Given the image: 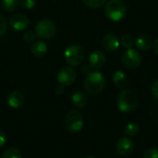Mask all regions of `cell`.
<instances>
[{
  "label": "cell",
  "instance_id": "obj_1",
  "mask_svg": "<svg viewBox=\"0 0 158 158\" xmlns=\"http://www.w3.org/2000/svg\"><path fill=\"white\" fill-rule=\"evenodd\" d=\"M139 103L137 94L131 89H124L118 95L117 105L121 112L128 113L133 111Z\"/></svg>",
  "mask_w": 158,
  "mask_h": 158
},
{
  "label": "cell",
  "instance_id": "obj_2",
  "mask_svg": "<svg viewBox=\"0 0 158 158\" xmlns=\"http://www.w3.org/2000/svg\"><path fill=\"white\" fill-rule=\"evenodd\" d=\"M106 87V78L98 71L90 72L84 80V89L92 95L99 94Z\"/></svg>",
  "mask_w": 158,
  "mask_h": 158
},
{
  "label": "cell",
  "instance_id": "obj_3",
  "mask_svg": "<svg viewBox=\"0 0 158 158\" xmlns=\"http://www.w3.org/2000/svg\"><path fill=\"white\" fill-rule=\"evenodd\" d=\"M106 16L112 21H120L127 14V6L122 0H109L105 6Z\"/></svg>",
  "mask_w": 158,
  "mask_h": 158
},
{
  "label": "cell",
  "instance_id": "obj_4",
  "mask_svg": "<svg viewBox=\"0 0 158 158\" xmlns=\"http://www.w3.org/2000/svg\"><path fill=\"white\" fill-rule=\"evenodd\" d=\"M56 32V26L55 22L48 19H41L35 26V34L40 39L49 40L55 36Z\"/></svg>",
  "mask_w": 158,
  "mask_h": 158
},
{
  "label": "cell",
  "instance_id": "obj_5",
  "mask_svg": "<svg viewBox=\"0 0 158 158\" xmlns=\"http://www.w3.org/2000/svg\"><path fill=\"white\" fill-rule=\"evenodd\" d=\"M65 60L70 67L80 66L84 59V51L78 44L69 45L64 53Z\"/></svg>",
  "mask_w": 158,
  "mask_h": 158
},
{
  "label": "cell",
  "instance_id": "obj_6",
  "mask_svg": "<svg viewBox=\"0 0 158 158\" xmlns=\"http://www.w3.org/2000/svg\"><path fill=\"white\" fill-rule=\"evenodd\" d=\"M65 125L69 132L71 133L80 132L83 127V118L81 112L76 109L69 110L66 116Z\"/></svg>",
  "mask_w": 158,
  "mask_h": 158
},
{
  "label": "cell",
  "instance_id": "obj_7",
  "mask_svg": "<svg viewBox=\"0 0 158 158\" xmlns=\"http://www.w3.org/2000/svg\"><path fill=\"white\" fill-rule=\"evenodd\" d=\"M121 63L128 69H135L142 63V55L136 49L129 48L122 54Z\"/></svg>",
  "mask_w": 158,
  "mask_h": 158
},
{
  "label": "cell",
  "instance_id": "obj_8",
  "mask_svg": "<svg viewBox=\"0 0 158 158\" xmlns=\"http://www.w3.org/2000/svg\"><path fill=\"white\" fill-rule=\"evenodd\" d=\"M77 73L72 67H63L57 73V81L63 86H69L76 81Z\"/></svg>",
  "mask_w": 158,
  "mask_h": 158
},
{
  "label": "cell",
  "instance_id": "obj_9",
  "mask_svg": "<svg viewBox=\"0 0 158 158\" xmlns=\"http://www.w3.org/2000/svg\"><path fill=\"white\" fill-rule=\"evenodd\" d=\"M135 144L134 142L130 137H122L120 138L117 144H116V150L118 155L122 156H128L132 154L134 151Z\"/></svg>",
  "mask_w": 158,
  "mask_h": 158
},
{
  "label": "cell",
  "instance_id": "obj_10",
  "mask_svg": "<svg viewBox=\"0 0 158 158\" xmlns=\"http://www.w3.org/2000/svg\"><path fill=\"white\" fill-rule=\"evenodd\" d=\"M29 23H30L29 19L25 15H22V14L13 15L9 19L10 27L17 31H21L26 30L29 26Z\"/></svg>",
  "mask_w": 158,
  "mask_h": 158
},
{
  "label": "cell",
  "instance_id": "obj_11",
  "mask_svg": "<svg viewBox=\"0 0 158 158\" xmlns=\"http://www.w3.org/2000/svg\"><path fill=\"white\" fill-rule=\"evenodd\" d=\"M120 44V41L116 34L107 33L102 39V46L107 52H115Z\"/></svg>",
  "mask_w": 158,
  "mask_h": 158
},
{
  "label": "cell",
  "instance_id": "obj_12",
  "mask_svg": "<svg viewBox=\"0 0 158 158\" xmlns=\"http://www.w3.org/2000/svg\"><path fill=\"white\" fill-rule=\"evenodd\" d=\"M106 62V57L104 52L101 50H95L89 56V64L90 67L94 69H102Z\"/></svg>",
  "mask_w": 158,
  "mask_h": 158
},
{
  "label": "cell",
  "instance_id": "obj_13",
  "mask_svg": "<svg viewBox=\"0 0 158 158\" xmlns=\"http://www.w3.org/2000/svg\"><path fill=\"white\" fill-rule=\"evenodd\" d=\"M25 97L22 93L19 91H13L7 96V104L11 108H19L24 105Z\"/></svg>",
  "mask_w": 158,
  "mask_h": 158
},
{
  "label": "cell",
  "instance_id": "obj_14",
  "mask_svg": "<svg viewBox=\"0 0 158 158\" xmlns=\"http://www.w3.org/2000/svg\"><path fill=\"white\" fill-rule=\"evenodd\" d=\"M136 46L141 51H147L152 47L153 40L152 38L147 34H142L140 35L136 40Z\"/></svg>",
  "mask_w": 158,
  "mask_h": 158
},
{
  "label": "cell",
  "instance_id": "obj_15",
  "mask_svg": "<svg viewBox=\"0 0 158 158\" xmlns=\"http://www.w3.org/2000/svg\"><path fill=\"white\" fill-rule=\"evenodd\" d=\"M71 102L72 104L78 107V108H83L85 107V106L87 105L88 102V98L87 95L81 91H78L76 93H74L71 96Z\"/></svg>",
  "mask_w": 158,
  "mask_h": 158
},
{
  "label": "cell",
  "instance_id": "obj_16",
  "mask_svg": "<svg viewBox=\"0 0 158 158\" xmlns=\"http://www.w3.org/2000/svg\"><path fill=\"white\" fill-rule=\"evenodd\" d=\"M47 45L43 41H37V42H34L31 46V53L37 56V57H42L44 56L46 53H47Z\"/></svg>",
  "mask_w": 158,
  "mask_h": 158
},
{
  "label": "cell",
  "instance_id": "obj_17",
  "mask_svg": "<svg viewBox=\"0 0 158 158\" xmlns=\"http://www.w3.org/2000/svg\"><path fill=\"white\" fill-rule=\"evenodd\" d=\"M113 82L117 87L120 89H125L128 86L129 80L124 72L118 70L113 74Z\"/></svg>",
  "mask_w": 158,
  "mask_h": 158
},
{
  "label": "cell",
  "instance_id": "obj_18",
  "mask_svg": "<svg viewBox=\"0 0 158 158\" xmlns=\"http://www.w3.org/2000/svg\"><path fill=\"white\" fill-rule=\"evenodd\" d=\"M19 5V0H1V6L6 12H12Z\"/></svg>",
  "mask_w": 158,
  "mask_h": 158
},
{
  "label": "cell",
  "instance_id": "obj_19",
  "mask_svg": "<svg viewBox=\"0 0 158 158\" xmlns=\"http://www.w3.org/2000/svg\"><path fill=\"white\" fill-rule=\"evenodd\" d=\"M124 132L129 137L136 136L140 132V126L137 123L131 122V123H129V124L126 125L125 130H124Z\"/></svg>",
  "mask_w": 158,
  "mask_h": 158
},
{
  "label": "cell",
  "instance_id": "obj_20",
  "mask_svg": "<svg viewBox=\"0 0 158 158\" xmlns=\"http://www.w3.org/2000/svg\"><path fill=\"white\" fill-rule=\"evenodd\" d=\"M2 158H22V155L19 149L16 147H10L4 152Z\"/></svg>",
  "mask_w": 158,
  "mask_h": 158
},
{
  "label": "cell",
  "instance_id": "obj_21",
  "mask_svg": "<svg viewBox=\"0 0 158 158\" xmlns=\"http://www.w3.org/2000/svg\"><path fill=\"white\" fill-rule=\"evenodd\" d=\"M120 44H122L123 47L129 49V48H131V46L134 44V39H133V37L131 34L126 33V34H124V35L121 36V38H120Z\"/></svg>",
  "mask_w": 158,
  "mask_h": 158
},
{
  "label": "cell",
  "instance_id": "obj_22",
  "mask_svg": "<svg viewBox=\"0 0 158 158\" xmlns=\"http://www.w3.org/2000/svg\"><path fill=\"white\" fill-rule=\"evenodd\" d=\"M83 3L91 8H99L106 4V0H82Z\"/></svg>",
  "mask_w": 158,
  "mask_h": 158
},
{
  "label": "cell",
  "instance_id": "obj_23",
  "mask_svg": "<svg viewBox=\"0 0 158 158\" xmlns=\"http://www.w3.org/2000/svg\"><path fill=\"white\" fill-rule=\"evenodd\" d=\"M20 5L25 9H31L35 6L36 1L35 0H19Z\"/></svg>",
  "mask_w": 158,
  "mask_h": 158
},
{
  "label": "cell",
  "instance_id": "obj_24",
  "mask_svg": "<svg viewBox=\"0 0 158 158\" xmlns=\"http://www.w3.org/2000/svg\"><path fill=\"white\" fill-rule=\"evenodd\" d=\"M143 158H158V149L149 148L143 155Z\"/></svg>",
  "mask_w": 158,
  "mask_h": 158
},
{
  "label": "cell",
  "instance_id": "obj_25",
  "mask_svg": "<svg viewBox=\"0 0 158 158\" xmlns=\"http://www.w3.org/2000/svg\"><path fill=\"white\" fill-rule=\"evenodd\" d=\"M6 30H7L6 20L2 15H0V37L5 35V33L6 32Z\"/></svg>",
  "mask_w": 158,
  "mask_h": 158
},
{
  "label": "cell",
  "instance_id": "obj_26",
  "mask_svg": "<svg viewBox=\"0 0 158 158\" xmlns=\"http://www.w3.org/2000/svg\"><path fill=\"white\" fill-rule=\"evenodd\" d=\"M35 37H36V34L35 32L30 31H27L24 33L23 35V39L26 43H32L34 40H35Z\"/></svg>",
  "mask_w": 158,
  "mask_h": 158
},
{
  "label": "cell",
  "instance_id": "obj_27",
  "mask_svg": "<svg viewBox=\"0 0 158 158\" xmlns=\"http://www.w3.org/2000/svg\"><path fill=\"white\" fill-rule=\"evenodd\" d=\"M151 92H152V94L154 95V97L158 100V79L153 83L152 88H151Z\"/></svg>",
  "mask_w": 158,
  "mask_h": 158
},
{
  "label": "cell",
  "instance_id": "obj_28",
  "mask_svg": "<svg viewBox=\"0 0 158 158\" xmlns=\"http://www.w3.org/2000/svg\"><path fill=\"white\" fill-rule=\"evenodd\" d=\"M6 143V135L5 134V132L0 131V148L3 147Z\"/></svg>",
  "mask_w": 158,
  "mask_h": 158
},
{
  "label": "cell",
  "instance_id": "obj_29",
  "mask_svg": "<svg viewBox=\"0 0 158 158\" xmlns=\"http://www.w3.org/2000/svg\"><path fill=\"white\" fill-rule=\"evenodd\" d=\"M64 91H65V89H64V86L63 85H58V86H56V89H55V92H56V94H57V95H61L63 93H64Z\"/></svg>",
  "mask_w": 158,
  "mask_h": 158
},
{
  "label": "cell",
  "instance_id": "obj_30",
  "mask_svg": "<svg viewBox=\"0 0 158 158\" xmlns=\"http://www.w3.org/2000/svg\"><path fill=\"white\" fill-rule=\"evenodd\" d=\"M152 48H153V51L156 55L158 56V37L153 42V44H152Z\"/></svg>",
  "mask_w": 158,
  "mask_h": 158
},
{
  "label": "cell",
  "instance_id": "obj_31",
  "mask_svg": "<svg viewBox=\"0 0 158 158\" xmlns=\"http://www.w3.org/2000/svg\"><path fill=\"white\" fill-rule=\"evenodd\" d=\"M81 72L84 74V75H88L89 73H90V69H89V67L88 66H83L82 68H81Z\"/></svg>",
  "mask_w": 158,
  "mask_h": 158
},
{
  "label": "cell",
  "instance_id": "obj_32",
  "mask_svg": "<svg viewBox=\"0 0 158 158\" xmlns=\"http://www.w3.org/2000/svg\"><path fill=\"white\" fill-rule=\"evenodd\" d=\"M84 158H96V157H94V156H85Z\"/></svg>",
  "mask_w": 158,
  "mask_h": 158
}]
</instances>
